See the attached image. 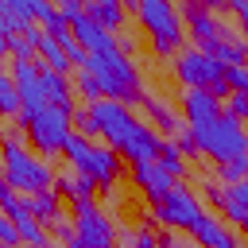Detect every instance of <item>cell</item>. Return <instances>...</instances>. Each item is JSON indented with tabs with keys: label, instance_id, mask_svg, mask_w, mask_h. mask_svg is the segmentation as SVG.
<instances>
[{
	"label": "cell",
	"instance_id": "obj_41",
	"mask_svg": "<svg viewBox=\"0 0 248 248\" xmlns=\"http://www.w3.org/2000/svg\"><path fill=\"white\" fill-rule=\"evenodd\" d=\"M0 248H12V244H4V240H0Z\"/></svg>",
	"mask_w": 248,
	"mask_h": 248
},
{
	"label": "cell",
	"instance_id": "obj_37",
	"mask_svg": "<svg viewBox=\"0 0 248 248\" xmlns=\"http://www.w3.org/2000/svg\"><path fill=\"white\" fill-rule=\"evenodd\" d=\"M159 248H186V244H178V240H174V232H170V229H163V232H159Z\"/></svg>",
	"mask_w": 248,
	"mask_h": 248
},
{
	"label": "cell",
	"instance_id": "obj_4",
	"mask_svg": "<svg viewBox=\"0 0 248 248\" xmlns=\"http://www.w3.org/2000/svg\"><path fill=\"white\" fill-rule=\"evenodd\" d=\"M136 19H140V31L147 35V46H151L155 58H174L186 46V27H182V16H178L174 4L140 0L136 4Z\"/></svg>",
	"mask_w": 248,
	"mask_h": 248
},
{
	"label": "cell",
	"instance_id": "obj_20",
	"mask_svg": "<svg viewBox=\"0 0 248 248\" xmlns=\"http://www.w3.org/2000/svg\"><path fill=\"white\" fill-rule=\"evenodd\" d=\"M85 16H89L101 31H108V35H112V31H120V27H124L128 8H124V4H116V0H89V4H85Z\"/></svg>",
	"mask_w": 248,
	"mask_h": 248
},
{
	"label": "cell",
	"instance_id": "obj_32",
	"mask_svg": "<svg viewBox=\"0 0 248 248\" xmlns=\"http://www.w3.org/2000/svg\"><path fill=\"white\" fill-rule=\"evenodd\" d=\"M58 16H62L66 23H78V19L85 16V4H81V0H62V4H58Z\"/></svg>",
	"mask_w": 248,
	"mask_h": 248
},
{
	"label": "cell",
	"instance_id": "obj_38",
	"mask_svg": "<svg viewBox=\"0 0 248 248\" xmlns=\"http://www.w3.org/2000/svg\"><path fill=\"white\" fill-rule=\"evenodd\" d=\"M232 190H236V198H240V202L248 205V182H240V186H232Z\"/></svg>",
	"mask_w": 248,
	"mask_h": 248
},
{
	"label": "cell",
	"instance_id": "obj_24",
	"mask_svg": "<svg viewBox=\"0 0 248 248\" xmlns=\"http://www.w3.org/2000/svg\"><path fill=\"white\" fill-rule=\"evenodd\" d=\"M19 93H16V81H12V74L0 66V116H8V120H16L19 116Z\"/></svg>",
	"mask_w": 248,
	"mask_h": 248
},
{
	"label": "cell",
	"instance_id": "obj_18",
	"mask_svg": "<svg viewBox=\"0 0 248 248\" xmlns=\"http://www.w3.org/2000/svg\"><path fill=\"white\" fill-rule=\"evenodd\" d=\"M0 27H4L8 39H12V35H27V31L35 27L31 4H27V0H0Z\"/></svg>",
	"mask_w": 248,
	"mask_h": 248
},
{
	"label": "cell",
	"instance_id": "obj_29",
	"mask_svg": "<svg viewBox=\"0 0 248 248\" xmlns=\"http://www.w3.org/2000/svg\"><path fill=\"white\" fill-rule=\"evenodd\" d=\"M23 202V194H16L12 186H8V178H4V167H0V213H8V209H16Z\"/></svg>",
	"mask_w": 248,
	"mask_h": 248
},
{
	"label": "cell",
	"instance_id": "obj_13",
	"mask_svg": "<svg viewBox=\"0 0 248 248\" xmlns=\"http://www.w3.org/2000/svg\"><path fill=\"white\" fill-rule=\"evenodd\" d=\"M39 81H43V97H46V105H54V108H62V112H74L78 105H74V78H66V74H54V70H46L43 62H39Z\"/></svg>",
	"mask_w": 248,
	"mask_h": 248
},
{
	"label": "cell",
	"instance_id": "obj_16",
	"mask_svg": "<svg viewBox=\"0 0 248 248\" xmlns=\"http://www.w3.org/2000/svg\"><path fill=\"white\" fill-rule=\"evenodd\" d=\"M8 217L16 221V232H19V248H50V232L31 217L27 202H19L16 209H8Z\"/></svg>",
	"mask_w": 248,
	"mask_h": 248
},
{
	"label": "cell",
	"instance_id": "obj_14",
	"mask_svg": "<svg viewBox=\"0 0 248 248\" xmlns=\"http://www.w3.org/2000/svg\"><path fill=\"white\" fill-rule=\"evenodd\" d=\"M225 108L213 93L205 89H182V120L194 128V124H205V120H217Z\"/></svg>",
	"mask_w": 248,
	"mask_h": 248
},
{
	"label": "cell",
	"instance_id": "obj_1",
	"mask_svg": "<svg viewBox=\"0 0 248 248\" xmlns=\"http://www.w3.org/2000/svg\"><path fill=\"white\" fill-rule=\"evenodd\" d=\"M89 108H93V116H97L101 140H105L124 163L140 167V163H155V159H159L163 136H159L143 116H136L128 105L105 97V101H97V105H89Z\"/></svg>",
	"mask_w": 248,
	"mask_h": 248
},
{
	"label": "cell",
	"instance_id": "obj_42",
	"mask_svg": "<svg viewBox=\"0 0 248 248\" xmlns=\"http://www.w3.org/2000/svg\"><path fill=\"white\" fill-rule=\"evenodd\" d=\"M70 248H81V244H78V240H74V244H70Z\"/></svg>",
	"mask_w": 248,
	"mask_h": 248
},
{
	"label": "cell",
	"instance_id": "obj_28",
	"mask_svg": "<svg viewBox=\"0 0 248 248\" xmlns=\"http://www.w3.org/2000/svg\"><path fill=\"white\" fill-rule=\"evenodd\" d=\"M23 143H27V132H23V124H19V120L0 124V147H23Z\"/></svg>",
	"mask_w": 248,
	"mask_h": 248
},
{
	"label": "cell",
	"instance_id": "obj_9",
	"mask_svg": "<svg viewBox=\"0 0 248 248\" xmlns=\"http://www.w3.org/2000/svg\"><path fill=\"white\" fill-rule=\"evenodd\" d=\"M205 213H209V209L202 205V198H198L190 186H178V182H174V190H170L163 202L151 205L155 225H159V229H170V232H194Z\"/></svg>",
	"mask_w": 248,
	"mask_h": 248
},
{
	"label": "cell",
	"instance_id": "obj_8",
	"mask_svg": "<svg viewBox=\"0 0 248 248\" xmlns=\"http://www.w3.org/2000/svg\"><path fill=\"white\" fill-rule=\"evenodd\" d=\"M16 120L27 132V147L39 151L43 159L46 155H62L66 143H70V136H74V112H62L54 105H46L39 112H19Z\"/></svg>",
	"mask_w": 248,
	"mask_h": 248
},
{
	"label": "cell",
	"instance_id": "obj_10",
	"mask_svg": "<svg viewBox=\"0 0 248 248\" xmlns=\"http://www.w3.org/2000/svg\"><path fill=\"white\" fill-rule=\"evenodd\" d=\"M74 232L81 248H116V225L97 198L74 202Z\"/></svg>",
	"mask_w": 248,
	"mask_h": 248
},
{
	"label": "cell",
	"instance_id": "obj_21",
	"mask_svg": "<svg viewBox=\"0 0 248 248\" xmlns=\"http://www.w3.org/2000/svg\"><path fill=\"white\" fill-rule=\"evenodd\" d=\"M23 202H27L31 217H35L43 229H50L58 217H66V213H62V194H58V190H39V194H31V198H23Z\"/></svg>",
	"mask_w": 248,
	"mask_h": 248
},
{
	"label": "cell",
	"instance_id": "obj_43",
	"mask_svg": "<svg viewBox=\"0 0 248 248\" xmlns=\"http://www.w3.org/2000/svg\"><path fill=\"white\" fill-rule=\"evenodd\" d=\"M244 236H248V229H244Z\"/></svg>",
	"mask_w": 248,
	"mask_h": 248
},
{
	"label": "cell",
	"instance_id": "obj_36",
	"mask_svg": "<svg viewBox=\"0 0 248 248\" xmlns=\"http://www.w3.org/2000/svg\"><path fill=\"white\" fill-rule=\"evenodd\" d=\"M116 46H120V54H124V58H132V54H136V39H132V35H116Z\"/></svg>",
	"mask_w": 248,
	"mask_h": 248
},
{
	"label": "cell",
	"instance_id": "obj_3",
	"mask_svg": "<svg viewBox=\"0 0 248 248\" xmlns=\"http://www.w3.org/2000/svg\"><path fill=\"white\" fill-rule=\"evenodd\" d=\"M62 155H66V163H70L78 174H85L101 194H112L116 182L124 178V159H120L108 143H93V140H85V136L74 132Z\"/></svg>",
	"mask_w": 248,
	"mask_h": 248
},
{
	"label": "cell",
	"instance_id": "obj_5",
	"mask_svg": "<svg viewBox=\"0 0 248 248\" xmlns=\"http://www.w3.org/2000/svg\"><path fill=\"white\" fill-rule=\"evenodd\" d=\"M202 159L209 163H232V159H244L248 155V124H240L236 116L221 112L217 120H205V124H194L190 128Z\"/></svg>",
	"mask_w": 248,
	"mask_h": 248
},
{
	"label": "cell",
	"instance_id": "obj_22",
	"mask_svg": "<svg viewBox=\"0 0 248 248\" xmlns=\"http://www.w3.org/2000/svg\"><path fill=\"white\" fill-rule=\"evenodd\" d=\"M54 190L62 194V202L70 198V202H85V198H97V186L85 178V174H78L74 167H66V170H58L54 174Z\"/></svg>",
	"mask_w": 248,
	"mask_h": 248
},
{
	"label": "cell",
	"instance_id": "obj_27",
	"mask_svg": "<svg viewBox=\"0 0 248 248\" xmlns=\"http://www.w3.org/2000/svg\"><path fill=\"white\" fill-rule=\"evenodd\" d=\"M74 132H78V136H85V140L101 136L97 116H93V108H89V105H78V108H74Z\"/></svg>",
	"mask_w": 248,
	"mask_h": 248
},
{
	"label": "cell",
	"instance_id": "obj_15",
	"mask_svg": "<svg viewBox=\"0 0 248 248\" xmlns=\"http://www.w3.org/2000/svg\"><path fill=\"white\" fill-rule=\"evenodd\" d=\"M143 112H147V124H151L163 140H174V136L182 132V124H186V120L167 105V97H159V93H155V97H151V93L143 97Z\"/></svg>",
	"mask_w": 248,
	"mask_h": 248
},
{
	"label": "cell",
	"instance_id": "obj_17",
	"mask_svg": "<svg viewBox=\"0 0 248 248\" xmlns=\"http://www.w3.org/2000/svg\"><path fill=\"white\" fill-rule=\"evenodd\" d=\"M194 240H198L202 248H240L236 232H232L225 221H217L213 213H205V217L198 221V229H194Z\"/></svg>",
	"mask_w": 248,
	"mask_h": 248
},
{
	"label": "cell",
	"instance_id": "obj_19",
	"mask_svg": "<svg viewBox=\"0 0 248 248\" xmlns=\"http://www.w3.org/2000/svg\"><path fill=\"white\" fill-rule=\"evenodd\" d=\"M225 81L232 89L229 97V116H236L240 124H248V66H229L225 70Z\"/></svg>",
	"mask_w": 248,
	"mask_h": 248
},
{
	"label": "cell",
	"instance_id": "obj_7",
	"mask_svg": "<svg viewBox=\"0 0 248 248\" xmlns=\"http://www.w3.org/2000/svg\"><path fill=\"white\" fill-rule=\"evenodd\" d=\"M0 167H4L8 186L16 194H23V198H31L39 190H54V174L58 170L39 151H31L27 143L23 147H0Z\"/></svg>",
	"mask_w": 248,
	"mask_h": 248
},
{
	"label": "cell",
	"instance_id": "obj_39",
	"mask_svg": "<svg viewBox=\"0 0 248 248\" xmlns=\"http://www.w3.org/2000/svg\"><path fill=\"white\" fill-rule=\"evenodd\" d=\"M4 54H12V46H8V35H4V27H0V58Z\"/></svg>",
	"mask_w": 248,
	"mask_h": 248
},
{
	"label": "cell",
	"instance_id": "obj_40",
	"mask_svg": "<svg viewBox=\"0 0 248 248\" xmlns=\"http://www.w3.org/2000/svg\"><path fill=\"white\" fill-rule=\"evenodd\" d=\"M50 248H70V244H50Z\"/></svg>",
	"mask_w": 248,
	"mask_h": 248
},
{
	"label": "cell",
	"instance_id": "obj_31",
	"mask_svg": "<svg viewBox=\"0 0 248 248\" xmlns=\"http://www.w3.org/2000/svg\"><path fill=\"white\" fill-rule=\"evenodd\" d=\"M27 4H31V19H39V23L58 16V4H46V0H27Z\"/></svg>",
	"mask_w": 248,
	"mask_h": 248
},
{
	"label": "cell",
	"instance_id": "obj_23",
	"mask_svg": "<svg viewBox=\"0 0 248 248\" xmlns=\"http://www.w3.org/2000/svg\"><path fill=\"white\" fill-rule=\"evenodd\" d=\"M155 163H159V167H163V170H167L174 182L190 174V170H186V155L174 147V140H163V147H159V159H155Z\"/></svg>",
	"mask_w": 248,
	"mask_h": 248
},
{
	"label": "cell",
	"instance_id": "obj_33",
	"mask_svg": "<svg viewBox=\"0 0 248 248\" xmlns=\"http://www.w3.org/2000/svg\"><path fill=\"white\" fill-rule=\"evenodd\" d=\"M174 147H178L182 155H190V159H202V151H198V143H194V136H190V128H182V132L174 136Z\"/></svg>",
	"mask_w": 248,
	"mask_h": 248
},
{
	"label": "cell",
	"instance_id": "obj_26",
	"mask_svg": "<svg viewBox=\"0 0 248 248\" xmlns=\"http://www.w3.org/2000/svg\"><path fill=\"white\" fill-rule=\"evenodd\" d=\"M217 182H221V186H240V182H248V155H244V159H232V163H221V167H217Z\"/></svg>",
	"mask_w": 248,
	"mask_h": 248
},
{
	"label": "cell",
	"instance_id": "obj_12",
	"mask_svg": "<svg viewBox=\"0 0 248 248\" xmlns=\"http://www.w3.org/2000/svg\"><path fill=\"white\" fill-rule=\"evenodd\" d=\"M132 186L155 205V202H163V198L174 190V178H170L159 163H140V167H132Z\"/></svg>",
	"mask_w": 248,
	"mask_h": 248
},
{
	"label": "cell",
	"instance_id": "obj_35",
	"mask_svg": "<svg viewBox=\"0 0 248 248\" xmlns=\"http://www.w3.org/2000/svg\"><path fill=\"white\" fill-rule=\"evenodd\" d=\"M0 240L12 244V248H19V232H16V221L8 213H0Z\"/></svg>",
	"mask_w": 248,
	"mask_h": 248
},
{
	"label": "cell",
	"instance_id": "obj_2",
	"mask_svg": "<svg viewBox=\"0 0 248 248\" xmlns=\"http://www.w3.org/2000/svg\"><path fill=\"white\" fill-rule=\"evenodd\" d=\"M81 70L97 74V81H101V89H105L108 101H120V105L132 108V105H143V97H147V93H143V74H140L136 58H124L120 46L85 54Z\"/></svg>",
	"mask_w": 248,
	"mask_h": 248
},
{
	"label": "cell",
	"instance_id": "obj_25",
	"mask_svg": "<svg viewBox=\"0 0 248 248\" xmlns=\"http://www.w3.org/2000/svg\"><path fill=\"white\" fill-rule=\"evenodd\" d=\"M74 93H78L85 105H97V101H105V89H101L97 74H89V70H78V74H74Z\"/></svg>",
	"mask_w": 248,
	"mask_h": 248
},
{
	"label": "cell",
	"instance_id": "obj_30",
	"mask_svg": "<svg viewBox=\"0 0 248 248\" xmlns=\"http://www.w3.org/2000/svg\"><path fill=\"white\" fill-rule=\"evenodd\" d=\"M46 232H54L62 244H74V240H78V232H74V221H70V217H58V221H54Z\"/></svg>",
	"mask_w": 248,
	"mask_h": 248
},
{
	"label": "cell",
	"instance_id": "obj_11",
	"mask_svg": "<svg viewBox=\"0 0 248 248\" xmlns=\"http://www.w3.org/2000/svg\"><path fill=\"white\" fill-rule=\"evenodd\" d=\"M12 81H16V93H19V112H39V108H46V97H43V81H39V62L31 58V62H19V58H12Z\"/></svg>",
	"mask_w": 248,
	"mask_h": 248
},
{
	"label": "cell",
	"instance_id": "obj_34",
	"mask_svg": "<svg viewBox=\"0 0 248 248\" xmlns=\"http://www.w3.org/2000/svg\"><path fill=\"white\" fill-rule=\"evenodd\" d=\"M229 12H232V19H236V31L248 39V0H232Z\"/></svg>",
	"mask_w": 248,
	"mask_h": 248
},
{
	"label": "cell",
	"instance_id": "obj_6",
	"mask_svg": "<svg viewBox=\"0 0 248 248\" xmlns=\"http://www.w3.org/2000/svg\"><path fill=\"white\" fill-rule=\"evenodd\" d=\"M225 70H229V66H221L217 58H209V54L198 50V46H182V50L170 58V78H174L182 89H205V93H213L217 101H229V97H232V89H229V81H225Z\"/></svg>",
	"mask_w": 248,
	"mask_h": 248
}]
</instances>
